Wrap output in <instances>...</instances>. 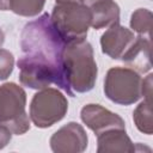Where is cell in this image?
<instances>
[{
    "mask_svg": "<svg viewBox=\"0 0 153 153\" xmlns=\"http://www.w3.org/2000/svg\"><path fill=\"white\" fill-rule=\"evenodd\" d=\"M66 43L48 13L25 24L20 33L23 55L17 61L22 85L42 90L55 84L66 92L62 66Z\"/></svg>",
    "mask_w": 153,
    "mask_h": 153,
    "instance_id": "obj_1",
    "label": "cell"
},
{
    "mask_svg": "<svg viewBox=\"0 0 153 153\" xmlns=\"http://www.w3.org/2000/svg\"><path fill=\"white\" fill-rule=\"evenodd\" d=\"M62 66L68 96L74 97L75 93H85L94 87L98 67L90 42L80 39L66 43Z\"/></svg>",
    "mask_w": 153,
    "mask_h": 153,
    "instance_id": "obj_2",
    "label": "cell"
},
{
    "mask_svg": "<svg viewBox=\"0 0 153 153\" xmlns=\"http://www.w3.org/2000/svg\"><path fill=\"white\" fill-rule=\"evenodd\" d=\"M50 19L59 35L68 43L86 38L92 14L85 1L55 0Z\"/></svg>",
    "mask_w": 153,
    "mask_h": 153,
    "instance_id": "obj_3",
    "label": "cell"
},
{
    "mask_svg": "<svg viewBox=\"0 0 153 153\" xmlns=\"http://www.w3.org/2000/svg\"><path fill=\"white\" fill-rule=\"evenodd\" d=\"M26 93L14 82L0 86V124L6 126L12 134L23 135L30 129V117L25 111Z\"/></svg>",
    "mask_w": 153,
    "mask_h": 153,
    "instance_id": "obj_4",
    "label": "cell"
},
{
    "mask_svg": "<svg viewBox=\"0 0 153 153\" xmlns=\"http://www.w3.org/2000/svg\"><path fill=\"white\" fill-rule=\"evenodd\" d=\"M104 93L118 105H131L142 97V78L130 67H112L104 79Z\"/></svg>",
    "mask_w": 153,
    "mask_h": 153,
    "instance_id": "obj_5",
    "label": "cell"
},
{
    "mask_svg": "<svg viewBox=\"0 0 153 153\" xmlns=\"http://www.w3.org/2000/svg\"><path fill=\"white\" fill-rule=\"evenodd\" d=\"M67 110V98L57 88L44 87L32 97L29 117L37 128H48L61 121Z\"/></svg>",
    "mask_w": 153,
    "mask_h": 153,
    "instance_id": "obj_6",
    "label": "cell"
},
{
    "mask_svg": "<svg viewBox=\"0 0 153 153\" xmlns=\"http://www.w3.org/2000/svg\"><path fill=\"white\" fill-rule=\"evenodd\" d=\"M49 143L55 153H81L87 148L88 137L81 124L68 122L51 135Z\"/></svg>",
    "mask_w": 153,
    "mask_h": 153,
    "instance_id": "obj_7",
    "label": "cell"
},
{
    "mask_svg": "<svg viewBox=\"0 0 153 153\" xmlns=\"http://www.w3.org/2000/svg\"><path fill=\"white\" fill-rule=\"evenodd\" d=\"M80 118L96 135L110 129H126L121 116L99 104H86L80 111Z\"/></svg>",
    "mask_w": 153,
    "mask_h": 153,
    "instance_id": "obj_8",
    "label": "cell"
},
{
    "mask_svg": "<svg viewBox=\"0 0 153 153\" xmlns=\"http://www.w3.org/2000/svg\"><path fill=\"white\" fill-rule=\"evenodd\" d=\"M136 36L130 29L115 23L100 37L102 51L114 60H122L127 51L131 48Z\"/></svg>",
    "mask_w": 153,
    "mask_h": 153,
    "instance_id": "obj_9",
    "label": "cell"
},
{
    "mask_svg": "<svg viewBox=\"0 0 153 153\" xmlns=\"http://www.w3.org/2000/svg\"><path fill=\"white\" fill-rule=\"evenodd\" d=\"M85 4L91 11V26L94 30L120 23V7L115 0H85Z\"/></svg>",
    "mask_w": 153,
    "mask_h": 153,
    "instance_id": "obj_10",
    "label": "cell"
},
{
    "mask_svg": "<svg viewBox=\"0 0 153 153\" xmlns=\"http://www.w3.org/2000/svg\"><path fill=\"white\" fill-rule=\"evenodd\" d=\"M98 153H133L135 145L127 135L126 129H110L97 135Z\"/></svg>",
    "mask_w": 153,
    "mask_h": 153,
    "instance_id": "obj_11",
    "label": "cell"
},
{
    "mask_svg": "<svg viewBox=\"0 0 153 153\" xmlns=\"http://www.w3.org/2000/svg\"><path fill=\"white\" fill-rule=\"evenodd\" d=\"M151 48H152L151 38L137 35L131 48L122 57V61L129 65L130 68L135 69L139 73L149 72L152 68Z\"/></svg>",
    "mask_w": 153,
    "mask_h": 153,
    "instance_id": "obj_12",
    "label": "cell"
},
{
    "mask_svg": "<svg viewBox=\"0 0 153 153\" xmlns=\"http://www.w3.org/2000/svg\"><path fill=\"white\" fill-rule=\"evenodd\" d=\"M45 0H0V11H12L22 17H35L44 7Z\"/></svg>",
    "mask_w": 153,
    "mask_h": 153,
    "instance_id": "obj_13",
    "label": "cell"
},
{
    "mask_svg": "<svg viewBox=\"0 0 153 153\" xmlns=\"http://www.w3.org/2000/svg\"><path fill=\"white\" fill-rule=\"evenodd\" d=\"M133 121H134L136 128L139 129V131H141L146 135H152L153 122H152L151 100L145 99L136 106V109L133 112Z\"/></svg>",
    "mask_w": 153,
    "mask_h": 153,
    "instance_id": "obj_14",
    "label": "cell"
},
{
    "mask_svg": "<svg viewBox=\"0 0 153 153\" xmlns=\"http://www.w3.org/2000/svg\"><path fill=\"white\" fill-rule=\"evenodd\" d=\"M152 19L153 14L147 8H137L131 13L130 17V27L139 35L151 38L152 31Z\"/></svg>",
    "mask_w": 153,
    "mask_h": 153,
    "instance_id": "obj_15",
    "label": "cell"
},
{
    "mask_svg": "<svg viewBox=\"0 0 153 153\" xmlns=\"http://www.w3.org/2000/svg\"><path fill=\"white\" fill-rule=\"evenodd\" d=\"M14 57L10 50L0 48V80H6L13 72Z\"/></svg>",
    "mask_w": 153,
    "mask_h": 153,
    "instance_id": "obj_16",
    "label": "cell"
},
{
    "mask_svg": "<svg viewBox=\"0 0 153 153\" xmlns=\"http://www.w3.org/2000/svg\"><path fill=\"white\" fill-rule=\"evenodd\" d=\"M12 135H13L12 131L6 126L0 124V149L5 148L10 143V141L12 139Z\"/></svg>",
    "mask_w": 153,
    "mask_h": 153,
    "instance_id": "obj_17",
    "label": "cell"
},
{
    "mask_svg": "<svg viewBox=\"0 0 153 153\" xmlns=\"http://www.w3.org/2000/svg\"><path fill=\"white\" fill-rule=\"evenodd\" d=\"M142 96L145 99L151 100L152 96V74H148L146 79H142Z\"/></svg>",
    "mask_w": 153,
    "mask_h": 153,
    "instance_id": "obj_18",
    "label": "cell"
},
{
    "mask_svg": "<svg viewBox=\"0 0 153 153\" xmlns=\"http://www.w3.org/2000/svg\"><path fill=\"white\" fill-rule=\"evenodd\" d=\"M4 42H5V33H4V31L0 29V47L4 44Z\"/></svg>",
    "mask_w": 153,
    "mask_h": 153,
    "instance_id": "obj_19",
    "label": "cell"
},
{
    "mask_svg": "<svg viewBox=\"0 0 153 153\" xmlns=\"http://www.w3.org/2000/svg\"><path fill=\"white\" fill-rule=\"evenodd\" d=\"M78 1H85V0H78Z\"/></svg>",
    "mask_w": 153,
    "mask_h": 153,
    "instance_id": "obj_20",
    "label": "cell"
}]
</instances>
